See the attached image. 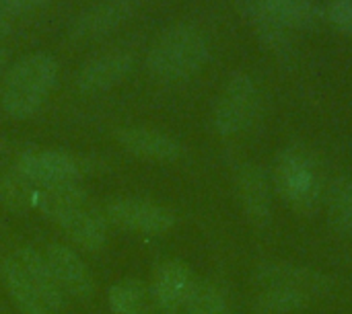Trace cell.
I'll list each match as a JSON object with an SVG mask.
<instances>
[{
    "label": "cell",
    "instance_id": "obj_24",
    "mask_svg": "<svg viewBox=\"0 0 352 314\" xmlns=\"http://www.w3.org/2000/svg\"><path fill=\"white\" fill-rule=\"evenodd\" d=\"M324 19H328L340 33L352 37V0H328L324 6Z\"/></svg>",
    "mask_w": 352,
    "mask_h": 314
},
{
    "label": "cell",
    "instance_id": "obj_3",
    "mask_svg": "<svg viewBox=\"0 0 352 314\" xmlns=\"http://www.w3.org/2000/svg\"><path fill=\"white\" fill-rule=\"evenodd\" d=\"M210 45L200 27L192 23H175L167 27L151 45L146 68L165 82L188 80L208 62Z\"/></svg>",
    "mask_w": 352,
    "mask_h": 314
},
{
    "label": "cell",
    "instance_id": "obj_8",
    "mask_svg": "<svg viewBox=\"0 0 352 314\" xmlns=\"http://www.w3.org/2000/svg\"><path fill=\"white\" fill-rule=\"evenodd\" d=\"M23 179H27L33 185L50 187V185H62V183H76V179L82 175L80 162L58 150H35L25 152L16 160L14 169Z\"/></svg>",
    "mask_w": 352,
    "mask_h": 314
},
{
    "label": "cell",
    "instance_id": "obj_10",
    "mask_svg": "<svg viewBox=\"0 0 352 314\" xmlns=\"http://www.w3.org/2000/svg\"><path fill=\"white\" fill-rule=\"evenodd\" d=\"M116 140L130 154L157 162H173L184 152L173 136L146 125H124L116 132Z\"/></svg>",
    "mask_w": 352,
    "mask_h": 314
},
{
    "label": "cell",
    "instance_id": "obj_13",
    "mask_svg": "<svg viewBox=\"0 0 352 314\" xmlns=\"http://www.w3.org/2000/svg\"><path fill=\"white\" fill-rule=\"evenodd\" d=\"M45 261L62 292L87 300L93 294V278L82 259L64 245H50L45 251Z\"/></svg>",
    "mask_w": 352,
    "mask_h": 314
},
{
    "label": "cell",
    "instance_id": "obj_2",
    "mask_svg": "<svg viewBox=\"0 0 352 314\" xmlns=\"http://www.w3.org/2000/svg\"><path fill=\"white\" fill-rule=\"evenodd\" d=\"M58 62L54 56L35 51L23 56L4 76L0 103L8 117L29 119L50 99L58 82Z\"/></svg>",
    "mask_w": 352,
    "mask_h": 314
},
{
    "label": "cell",
    "instance_id": "obj_29",
    "mask_svg": "<svg viewBox=\"0 0 352 314\" xmlns=\"http://www.w3.org/2000/svg\"><path fill=\"white\" fill-rule=\"evenodd\" d=\"M0 146H2V144H0Z\"/></svg>",
    "mask_w": 352,
    "mask_h": 314
},
{
    "label": "cell",
    "instance_id": "obj_11",
    "mask_svg": "<svg viewBox=\"0 0 352 314\" xmlns=\"http://www.w3.org/2000/svg\"><path fill=\"white\" fill-rule=\"evenodd\" d=\"M248 14L268 16L287 29H314L324 19V8L316 0H241Z\"/></svg>",
    "mask_w": 352,
    "mask_h": 314
},
{
    "label": "cell",
    "instance_id": "obj_17",
    "mask_svg": "<svg viewBox=\"0 0 352 314\" xmlns=\"http://www.w3.org/2000/svg\"><path fill=\"white\" fill-rule=\"evenodd\" d=\"M12 255L19 261V265L25 269V274L29 276L31 284L35 286V290L43 298V302L47 304V309L52 313H56L62 306V300H64L62 294L64 292L60 290V286H58V282H56V278H54V274H52L45 257H41L37 251L27 249V247L14 251Z\"/></svg>",
    "mask_w": 352,
    "mask_h": 314
},
{
    "label": "cell",
    "instance_id": "obj_6",
    "mask_svg": "<svg viewBox=\"0 0 352 314\" xmlns=\"http://www.w3.org/2000/svg\"><path fill=\"white\" fill-rule=\"evenodd\" d=\"M140 0H97L70 25V37L74 41H99L116 33L138 10Z\"/></svg>",
    "mask_w": 352,
    "mask_h": 314
},
{
    "label": "cell",
    "instance_id": "obj_5",
    "mask_svg": "<svg viewBox=\"0 0 352 314\" xmlns=\"http://www.w3.org/2000/svg\"><path fill=\"white\" fill-rule=\"evenodd\" d=\"M260 109V93L254 78L245 72H235L219 93L212 111V125L219 136H237L248 130Z\"/></svg>",
    "mask_w": 352,
    "mask_h": 314
},
{
    "label": "cell",
    "instance_id": "obj_16",
    "mask_svg": "<svg viewBox=\"0 0 352 314\" xmlns=\"http://www.w3.org/2000/svg\"><path fill=\"white\" fill-rule=\"evenodd\" d=\"M0 274H2V280H4V286H6L10 298L21 309V313L52 314V311L47 309V304L43 302V298L39 296V292L35 290V286L31 284L29 276L19 265V261L14 259L12 253L8 257H4V261L0 265Z\"/></svg>",
    "mask_w": 352,
    "mask_h": 314
},
{
    "label": "cell",
    "instance_id": "obj_9",
    "mask_svg": "<svg viewBox=\"0 0 352 314\" xmlns=\"http://www.w3.org/2000/svg\"><path fill=\"white\" fill-rule=\"evenodd\" d=\"M134 68V56L126 49H111L93 56L76 72V88L85 95H101L111 90Z\"/></svg>",
    "mask_w": 352,
    "mask_h": 314
},
{
    "label": "cell",
    "instance_id": "obj_25",
    "mask_svg": "<svg viewBox=\"0 0 352 314\" xmlns=\"http://www.w3.org/2000/svg\"><path fill=\"white\" fill-rule=\"evenodd\" d=\"M52 0H0V14L2 16H25L31 14L39 8H43L45 4H50Z\"/></svg>",
    "mask_w": 352,
    "mask_h": 314
},
{
    "label": "cell",
    "instance_id": "obj_18",
    "mask_svg": "<svg viewBox=\"0 0 352 314\" xmlns=\"http://www.w3.org/2000/svg\"><path fill=\"white\" fill-rule=\"evenodd\" d=\"M328 218L334 230L352 234V179L340 177L328 189Z\"/></svg>",
    "mask_w": 352,
    "mask_h": 314
},
{
    "label": "cell",
    "instance_id": "obj_14",
    "mask_svg": "<svg viewBox=\"0 0 352 314\" xmlns=\"http://www.w3.org/2000/svg\"><path fill=\"white\" fill-rule=\"evenodd\" d=\"M194 286H196V280L190 267L177 259H171V261L161 263L159 269L155 271L151 294L159 309L177 311L186 306Z\"/></svg>",
    "mask_w": 352,
    "mask_h": 314
},
{
    "label": "cell",
    "instance_id": "obj_27",
    "mask_svg": "<svg viewBox=\"0 0 352 314\" xmlns=\"http://www.w3.org/2000/svg\"><path fill=\"white\" fill-rule=\"evenodd\" d=\"M8 62H10V53H8L6 49H2V47H0V74L6 70Z\"/></svg>",
    "mask_w": 352,
    "mask_h": 314
},
{
    "label": "cell",
    "instance_id": "obj_15",
    "mask_svg": "<svg viewBox=\"0 0 352 314\" xmlns=\"http://www.w3.org/2000/svg\"><path fill=\"white\" fill-rule=\"evenodd\" d=\"M258 280L264 288H270V286L293 288V290L307 294L309 298L326 294L332 286V282L326 276L316 274V271L305 269V267L287 265V263H272V265L260 267Z\"/></svg>",
    "mask_w": 352,
    "mask_h": 314
},
{
    "label": "cell",
    "instance_id": "obj_4",
    "mask_svg": "<svg viewBox=\"0 0 352 314\" xmlns=\"http://www.w3.org/2000/svg\"><path fill=\"white\" fill-rule=\"evenodd\" d=\"M272 181L280 200L299 214H311L322 202V173L305 148H285L276 156Z\"/></svg>",
    "mask_w": 352,
    "mask_h": 314
},
{
    "label": "cell",
    "instance_id": "obj_12",
    "mask_svg": "<svg viewBox=\"0 0 352 314\" xmlns=\"http://www.w3.org/2000/svg\"><path fill=\"white\" fill-rule=\"evenodd\" d=\"M237 191L250 222L258 228L268 226L272 218V191L264 169L258 165H243L237 173Z\"/></svg>",
    "mask_w": 352,
    "mask_h": 314
},
{
    "label": "cell",
    "instance_id": "obj_22",
    "mask_svg": "<svg viewBox=\"0 0 352 314\" xmlns=\"http://www.w3.org/2000/svg\"><path fill=\"white\" fill-rule=\"evenodd\" d=\"M186 314H229V304L214 284L196 282L186 302Z\"/></svg>",
    "mask_w": 352,
    "mask_h": 314
},
{
    "label": "cell",
    "instance_id": "obj_21",
    "mask_svg": "<svg viewBox=\"0 0 352 314\" xmlns=\"http://www.w3.org/2000/svg\"><path fill=\"white\" fill-rule=\"evenodd\" d=\"M250 19L254 23V29H256L260 43L268 51H272L278 58H291V53L295 49L291 29H287L285 25H280L268 16H262V14H250Z\"/></svg>",
    "mask_w": 352,
    "mask_h": 314
},
{
    "label": "cell",
    "instance_id": "obj_20",
    "mask_svg": "<svg viewBox=\"0 0 352 314\" xmlns=\"http://www.w3.org/2000/svg\"><path fill=\"white\" fill-rule=\"evenodd\" d=\"M109 309L113 314H146L148 309V294L142 282L138 280H124L111 286L107 296Z\"/></svg>",
    "mask_w": 352,
    "mask_h": 314
},
{
    "label": "cell",
    "instance_id": "obj_1",
    "mask_svg": "<svg viewBox=\"0 0 352 314\" xmlns=\"http://www.w3.org/2000/svg\"><path fill=\"white\" fill-rule=\"evenodd\" d=\"M35 208L52 218L78 247L97 251L107 239V220L89 202L76 183L39 187Z\"/></svg>",
    "mask_w": 352,
    "mask_h": 314
},
{
    "label": "cell",
    "instance_id": "obj_19",
    "mask_svg": "<svg viewBox=\"0 0 352 314\" xmlns=\"http://www.w3.org/2000/svg\"><path fill=\"white\" fill-rule=\"evenodd\" d=\"M311 298L299 290L270 286L256 300V314H291L301 311Z\"/></svg>",
    "mask_w": 352,
    "mask_h": 314
},
{
    "label": "cell",
    "instance_id": "obj_23",
    "mask_svg": "<svg viewBox=\"0 0 352 314\" xmlns=\"http://www.w3.org/2000/svg\"><path fill=\"white\" fill-rule=\"evenodd\" d=\"M35 195H37L35 185L23 179L16 171L14 175H6L0 179V200L6 208L14 212L35 206Z\"/></svg>",
    "mask_w": 352,
    "mask_h": 314
},
{
    "label": "cell",
    "instance_id": "obj_28",
    "mask_svg": "<svg viewBox=\"0 0 352 314\" xmlns=\"http://www.w3.org/2000/svg\"><path fill=\"white\" fill-rule=\"evenodd\" d=\"M155 314H177L175 311H165V309H159Z\"/></svg>",
    "mask_w": 352,
    "mask_h": 314
},
{
    "label": "cell",
    "instance_id": "obj_26",
    "mask_svg": "<svg viewBox=\"0 0 352 314\" xmlns=\"http://www.w3.org/2000/svg\"><path fill=\"white\" fill-rule=\"evenodd\" d=\"M8 33H10V21H8L6 16L0 14V41H2Z\"/></svg>",
    "mask_w": 352,
    "mask_h": 314
},
{
    "label": "cell",
    "instance_id": "obj_7",
    "mask_svg": "<svg viewBox=\"0 0 352 314\" xmlns=\"http://www.w3.org/2000/svg\"><path fill=\"white\" fill-rule=\"evenodd\" d=\"M105 220L122 230L163 234L173 228L175 214L146 200H116L105 208Z\"/></svg>",
    "mask_w": 352,
    "mask_h": 314
}]
</instances>
